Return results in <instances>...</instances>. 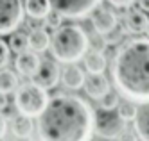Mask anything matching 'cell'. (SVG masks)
I'll return each instance as SVG.
<instances>
[{"mask_svg": "<svg viewBox=\"0 0 149 141\" xmlns=\"http://www.w3.org/2000/svg\"><path fill=\"white\" fill-rule=\"evenodd\" d=\"M40 136L47 141H84L93 136V109L77 95L58 93L38 116Z\"/></svg>", "mask_w": 149, "mask_h": 141, "instance_id": "1", "label": "cell"}, {"mask_svg": "<svg viewBox=\"0 0 149 141\" xmlns=\"http://www.w3.org/2000/svg\"><path fill=\"white\" fill-rule=\"evenodd\" d=\"M115 88L127 100L149 102V38H133L122 43L111 61Z\"/></svg>", "mask_w": 149, "mask_h": 141, "instance_id": "2", "label": "cell"}, {"mask_svg": "<svg viewBox=\"0 0 149 141\" xmlns=\"http://www.w3.org/2000/svg\"><path fill=\"white\" fill-rule=\"evenodd\" d=\"M88 34L83 30V27L67 23L59 25L54 29V34L50 38V52L58 61L61 63H77L83 59V56L86 54L88 47Z\"/></svg>", "mask_w": 149, "mask_h": 141, "instance_id": "3", "label": "cell"}, {"mask_svg": "<svg viewBox=\"0 0 149 141\" xmlns=\"http://www.w3.org/2000/svg\"><path fill=\"white\" fill-rule=\"evenodd\" d=\"M15 105L16 109L27 114V116H40L41 111L45 109V105L49 102V93L43 86L36 84L34 80H29L25 84H18V88L15 89Z\"/></svg>", "mask_w": 149, "mask_h": 141, "instance_id": "4", "label": "cell"}, {"mask_svg": "<svg viewBox=\"0 0 149 141\" xmlns=\"http://www.w3.org/2000/svg\"><path fill=\"white\" fill-rule=\"evenodd\" d=\"M93 131L101 138H120L126 131V122L119 116L115 109H102L99 107L93 113Z\"/></svg>", "mask_w": 149, "mask_h": 141, "instance_id": "5", "label": "cell"}, {"mask_svg": "<svg viewBox=\"0 0 149 141\" xmlns=\"http://www.w3.org/2000/svg\"><path fill=\"white\" fill-rule=\"evenodd\" d=\"M24 14L22 0H0V36L15 32L24 21Z\"/></svg>", "mask_w": 149, "mask_h": 141, "instance_id": "6", "label": "cell"}, {"mask_svg": "<svg viewBox=\"0 0 149 141\" xmlns=\"http://www.w3.org/2000/svg\"><path fill=\"white\" fill-rule=\"evenodd\" d=\"M63 18H84L101 4V0H50Z\"/></svg>", "mask_w": 149, "mask_h": 141, "instance_id": "7", "label": "cell"}, {"mask_svg": "<svg viewBox=\"0 0 149 141\" xmlns=\"http://www.w3.org/2000/svg\"><path fill=\"white\" fill-rule=\"evenodd\" d=\"M59 79H61L59 66H58L54 61H50V59L40 61L38 70L33 73V80H34L36 84H40V86H43L45 89L54 88V86L59 82Z\"/></svg>", "mask_w": 149, "mask_h": 141, "instance_id": "8", "label": "cell"}, {"mask_svg": "<svg viewBox=\"0 0 149 141\" xmlns=\"http://www.w3.org/2000/svg\"><path fill=\"white\" fill-rule=\"evenodd\" d=\"M92 25L97 34H106L117 25V16L113 11L97 6L92 11Z\"/></svg>", "mask_w": 149, "mask_h": 141, "instance_id": "9", "label": "cell"}, {"mask_svg": "<svg viewBox=\"0 0 149 141\" xmlns=\"http://www.w3.org/2000/svg\"><path fill=\"white\" fill-rule=\"evenodd\" d=\"M83 86H84L86 95L90 96V98H95V100L102 98V96L110 91V82H108V79H106L102 73H92V77L84 79Z\"/></svg>", "mask_w": 149, "mask_h": 141, "instance_id": "10", "label": "cell"}, {"mask_svg": "<svg viewBox=\"0 0 149 141\" xmlns=\"http://www.w3.org/2000/svg\"><path fill=\"white\" fill-rule=\"evenodd\" d=\"M40 57H38V54L33 50V52H29V50H24V52H20L18 54V57L15 61V66L16 70L25 75V77H33V73L38 70L40 66Z\"/></svg>", "mask_w": 149, "mask_h": 141, "instance_id": "11", "label": "cell"}, {"mask_svg": "<svg viewBox=\"0 0 149 141\" xmlns=\"http://www.w3.org/2000/svg\"><path fill=\"white\" fill-rule=\"evenodd\" d=\"M124 25L127 32H133V34H142L149 29V18L142 9H133L126 14L124 18Z\"/></svg>", "mask_w": 149, "mask_h": 141, "instance_id": "12", "label": "cell"}, {"mask_svg": "<svg viewBox=\"0 0 149 141\" xmlns=\"http://www.w3.org/2000/svg\"><path fill=\"white\" fill-rule=\"evenodd\" d=\"M133 122H135V131L138 138L149 141V102H144L140 104V107H136Z\"/></svg>", "mask_w": 149, "mask_h": 141, "instance_id": "13", "label": "cell"}, {"mask_svg": "<svg viewBox=\"0 0 149 141\" xmlns=\"http://www.w3.org/2000/svg\"><path fill=\"white\" fill-rule=\"evenodd\" d=\"M63 84L67 86V88L70 89H79L83 88V84H84V79H86V75H84V72L76 66V64H72V66L65 68V72H63Z\"/></svg>", "mask_w": 149, "mask_h": 141, "instance_id": "14", "label": "cell"}, {"mask_svg": "<svg viewBox=\"0 0 149 141\" xmlns=\"http://www.w3.org/2000/svg\"><path fill=\"white\" fill-rule=\"evenodd\" d=\"M27 41H29V47L33 48L34 52H45L49 48V43H50V36L45 29L41 27H34L31 30V34L27 36Z\"/></svg>", "mask_w": 149, "mask_h": 141, "instance_id": "15", "label": "cell"}, {"mask_svg": "<svg viewBox=\"0 0 149 141\" xmlns=\"http://www.w3.org/2000/svg\"><path fill=\"white\" fill-rule=\"evenodd\" d=\"M84 68L90 73H102L106 70V57L102 52H97V50H86L84 54Z\"/></svg>", "mask_w": 149, "mask_h": 141, "instance_id": "16", "label": "cell"}, {"mask_svg": "<svg viewBox=\"0 0 149 141\" xmlns=\"http://www.w3.org/2000/svg\"><path fill=\"white\" fill-rule=\"evenodd\" d=\"M50 9H52L50 0H25L24 4V11L34 20H41Z\"/></svg>", "mask_w": 149, "mask_h": 141, "instance_id": "17", "label": "cell"}, {"mask_svg": "<svg viewBox=\"0 0 149 141\" xmlns=\"http://www.w3.org/2000/svg\"><path fill=\"white\" fill-rule=\"evenodd\" d=\"M11 129H13V134L15 136H18V138H27V136H31V132H33L34 125H33L31 116L20 113L16 118H13V127Z\"/></svg>", "mask_w": 149, "mask_h": 141, "instance_id": "18", "label": "cell"}, {"mask_svg": "<svg viewBox=\"0 0 149 141\" xmlns=\"http://www.w3.org/2000/svg\"><path fill=\"white\" fill-rule=\"evenodd\" d=\"M18 88V75L13 70L0 68V93L9 95Z\"/></svg>", "mask_w": 149, "mask_h": 141, "instance_id": "19", "label": "cell"}, {"mask_svg": "<svg viewBox=\"0 0 149 141\" xmlns=\"http://www.w3.org/2000/svg\"><path fill=\"white\" fill-rule=\"evenodd\" d=\"M29 47V41H27V36L24 32H11V38H9V50H13L15 54H20L27 50Z\"/></svg>", "mask_w": 149, "mask_h": 141, "instance_id": "20", "label": "cell"}, {"mask_svg": "<svg viewBox=\"0 0 149 141\" xmlns=\"http://www.w3.org/2000/svg\"><path fill=\"white\" fill-rule=\"evenodd\" d=\"M117 113H119V116L122 118L124 122H131L135 118V113H136V107L131 100H126V102H119L117 104Z\"/></svg>", "mask_w": 149, "mask_h": 141, "instance_id": "21", "label": "cell"}, {"mask_svg": "<svg viewBox=\"0 0 149 141\" xmlns=\"http://www.w3.org/2000/svg\"><path fill=\"white\" fill-rule=\"evenodd\" d=\"M43 21H45V27H49V29L54 30V29H58V27L63 23V14L59 13L58 9L52 7V9L49 11V13L43 16Z\"/></svg>", "mask_w": 149, "mask_h": 141, "instance_id": "22", "label": "cell"}, {"mask_svg": "<svg viewBox=\"0 0 149 141\" xmlns=\"http://www.w3.org/2000/svg\"><path fill=\"white\" fill-rule=\"evenodd\" d=\"M99 102H101L102 109H115L117 104H119V95L113 93V91H108L102 98H99Z\"/></svg>", "mask_w": 149, "mask_h": 141, "instance_id": "23", "label": "cell"}, {"mask_svg": "<svg viewBox=\"0 0 149 141\" xmlns=\"http://www.w3.org/2000/svg\"><path fill=\"white\" fill-rule=\"evenodd\" d=\"M9 54H11V50H9V45L6 41L0 39V68H6L7 63H9Z\"/></svg>", "mask_w": 149, "mask_h": 141, "instance_id": "24", "label": "cell"}, {"mask_svg": "<svg viewBox=\"0 0 149 141\" xmlns=\"http://www.w3.org/2000/svg\"><path fill=\"white\" fill-rule=\"evenodd\" d=\"M88 47H92V50H97V52H102L104 54L106 47H108V43H106V39H104L102 34H97V38L93 39V43L88 41Z\"/></svg>", "mask_w": 149, "mask_h": 141, "instance_id": "25", "label": "cell"}, {"mask_svg": "<svg viewBox=\"0 0 149 141\" xmlns=\"http://www.w3.org/2000/svg\"><path fill=\"white\" fill-rule=\"evenodd\" d=\"M108 2L111 6H115V7H130L135 0H108Z\"/></svg>", "mask_w": 149, "mask_h": 141, "instance_id": "26", "label": "cell"}, {"mask_svg": "<svg viewBox=\"0 0 149 141\" xmlns=\"http://www.w3.org/2000/svg\"><path fill=\"white\" fill-rule=\"evenodd\" d=\"M7 132V122H6V116L0 114V138H4Z\"/></svg>", "mask_w": 149, "mask_h": 141, "instance_id": "27", "label": "cell"}, {"mask_svg": "<svg viewBox=\"0 0 149 141\" xmlns=\"http://www.w3.org/2000/svg\"><path fill=\"white\" fill-rule=\"evenodd\" d=\"M7 107V96L4 93H0V111H4Z\"/></svg>", "mask_w": 149, "mask_h": 141, "instance_id": "28", "label": "cell"}, {"mask_svg": "<svg viewBox=\"0 0 149 141\" xmlns=\"http://www.w3.org/2000/svg\"><path fill=\"white\" fill-rule=\"evenodd\" d=\"M138 6L142 11H149V0H138Z\"/></svg>", "mask_w": 149, "mask_h": 141, "instance_id": "29", "label": "cell"}]
</instances>
